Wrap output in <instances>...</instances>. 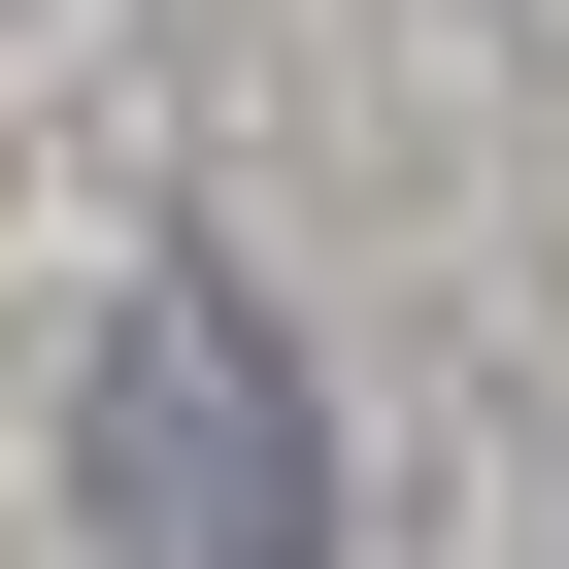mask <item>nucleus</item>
Returning a JSON list of instances; mask_svg holds the SVG:
<instances>
[{"instance_id": "nucleus-1", "label": "nucleus", "mask_w": 569, "mask_h": 569, "mask_svg": "<svg viewBox=\"0 0 569 569\" xmlns=\"http://www.w3.org/2000/svg\"><path fill=\"white\" fill-rule=\"evenodd\" d=\"M101 569H336V436H302V336L168 268L101 336Z\"/></svg>"}]
</instances>
